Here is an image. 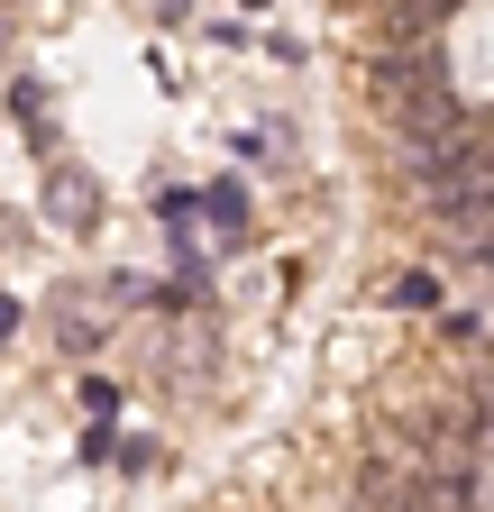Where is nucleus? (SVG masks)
Masks as SVG:
<instances>
[{
  "label": "nucleus",
  "instance_id": "f257e3e1",
  "mask_svg": "<svg viewBox=\"0 0 494 512\" xmlns=\"http://www.w3.org/2000/svg\"><path fill=\"white\" fill-rule=\"evenodd\" d=\"M440 92H449L440 55H403V46H394V55H376V101H385L394 119H403V110H421V101H440Z\"/></svg>",
  "mask_w": 494,
  "mask_h": 512
},
{
  "label": "nucleus",
  "instance_id": "f03ea898",
  "mask_svg": "<svg viewBox=\"0 0 494 512\" xmlns=\"http://www.w3.org/2000/svg\"><path fill=\"white\" fill-rule=\"evenodd\" d=\"M46 211H55V229H92V220H101V192H92V174L55 165V174H46Z\"/></svg>",
  "mask_w": 494,
  "mask_h": 512
},
{
  "label": "nucleus",
  "instance_id": "7ed1b4c3",
  "mask_svg": "<svg viewBox=\"0 0 494 512\" xmlns=\"http://www.w3.org/2000/svg\"><path fill=\"white\" fill-rule=\"evenodd\" d=\"M394 302H412V311H430V302H440V284H430V275H394Z\"/></svg>",
  "mask_w": 494,
  "mask_h": 512
},
{
  "label": "nucleus",
  "instance_id": "20e7f679",
  "mask_svg": "<svg viewBox=\"0 0 494 512\" xmlns=\"http://www.w3.org/2000/svg\"><path fill=\"white\" fill-rule=\"evenodd\" d=\"M476 412H485V430H494V357H485V375H476Z\"/></svg>",
  "mask_w": 494,
  "mask_h": 512
},
{
  "label": "nucleus",
  "instance_id": "39448f33",
  "mask_svg": "<svg viewBox=\"0 0 494 512\" xmlns=\"http://www.w3.org/2000/svg\"><path fill=\"white\" fill-rule=\"evenodd\" d=\"M10 330H19V302H0V339H10Z\"/></svg>",
  "mask_w": 494,
  "mask_h": 512
},
{
  "label": "nucleus",
  "instance_id": "423d86ee",
  "mask_svg": "<svg viewBox=\"0 0 494 512\" xmlns=\"http://www.w3.org/2000/svg\"><path fill=\"white\" fill-rule=\"evenodd\" d=\"M348 512H376V503H348Z\"/></svg>",
  "mask_w": 494,
  "mask_h": 512
}]
</instances>
